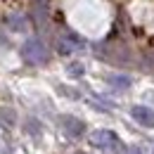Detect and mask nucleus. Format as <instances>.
<instances>
[{"label":"nucleus","mask_w":154,"mask_h":154,"mask_svg":"<svg viewBox=\"0 0 154 154\" xmlns=\"http://www.w3.org/2000/svg\"><path fill=\"white\" fill-rule=\"evenodd\" d=\"M123 154H145V149H142L140 145H128V147H126V152H123Z\"/></svg>","instance_id":"11"},{"label":"nucleus","mask_w":154,"mask_h":154,"mask_svg":"<svg viewBox=\"0 0 154 154\" xmlns=\"http://www.w3.org/2000/svg\"><path fill=\"white\" fill-rule=\"evenodd\" d=\"M109 83H114L116 88H128V85H131V78H126V76H109Z\"/></svg>","instance_id":"10"},{"label":"nucleus","mask_w":154,"mask_h":154,"mask_svg":"<svg viewBox=\"0 0 154 154\" xmlns=\"http://www.w3.org/2000/svg\"><path fill=\"white\" fill-rule=\"evenodd\" d=\"M0 121H2V123H7V126L17 123V112H14V109H7V107H2V109H0Z\"/></svg>","instance_id":"8"},{"label":"nucleus","mask_w":154,"mask_h":154,"mask_svg":"<svg viewBox=\"0 0 154 154\" xmlns=\"http://www.w3.org/2000/svg\"><path fill=\"white\" fill-rule=\"evenodd\" d=\"M62 128H64L66 135L78 137V135H83V131H85V123L81 119H76V116H62Z\"/></svg>","instance_id":"4"},{"label":"nucleus","mask_w":154,"mask_h":154,"mask_svg":"<svg viewBox=\"0 0 154 154\" xmlns=\"http://www.w3.org/2000/svg\"><path fill=\"white\" fill-rule=\"evenodd\" d=\"M83 48V40L74 36V33H64L62 38H59V52L62 55H69V52H74V50H81Z\"/></svg>","instance_id":"5"},{"label":"nucleus","mask_w":154,"mask_h":154,"mask_svg":"<svg viewBox=\"0 0 154 154\" xmlns=\"http://www.w3.org/2000/svg\"><path fill=\"white\" fill-rule=\"evenodd\" d=\"M5 24H7V29H12V31H17V33H24V31L29 29L26 17L19 14V12H10V14L5 17Z\"/></svg>","instance_id":"6"},{"label":"nucleus","mask_w":154,"mask_h":154,"mask_svg":"<svg viewBox=\"0 0 154 154\" xmlns=\"http://www.w3.org/2000/svg\"><path fill=\"white\" fill-rule=\"evenodd\" d=\"M31 7H33V14L40 24L48 19V0H31Z\"/></svg>","instance_id":"7"},{"label":"nucleus","mask_w":154,"mask_h":154,"mask_svg":"<svg viewBox=\"0 0 154 154\" xmlns=\"http://www.w3.org/2000/svg\"><path fill=\"white\" fill-rule=\"evenodd\" d=\"M131 116H133L140 126L154 128V109H149V107H145V104H135L133 109H131Z\"/></svg>","instance_id":"3"},{"label":"nucleus","mask_w":154,"mask_h":154,"mask_svg":"<svg viewBox=\"0 0 154 154\" xmlns=\"http://www.w3.org/2000/svg\"><path fill=\"white\" fill-rule=\"evenodd\" d=\"M66 74H69L71 78H78V76H83V74H85V66H83L81 62H71V64L66 66Z\"/></svg>","instance_id":"9"},{"label":"nucleus","mask_w":154,"mask_h":154,"mask_svg":"<svg viewBox=\"0 0 154 154\" xmlns=\"http://www.w3.org/2000/svg\"><path fill=\"white\" fill-rule=\"evenodd\" d=\"M90 145L97 147V149H102V152L107 154H114L119 152V145H121V140H119V135L114 131H93L90 133Z\"/></svg>","instance_id":"1"},{"label":"nucleus","mask_w":154,"mask_h":154,"mask_svg":"<svg viewBox=\"0 0 154 154\" xmlns=\"http://www.w3.org/2000/svg\"><path fill=\"white\" fill-rule=\"evenodd\" d=\"M21 55H24L26 62H31V64H45V62H48V48H45L38 38H31V40H26V43L21 45Z\"/></svg>","instance_id":"2"}]
</instances>
